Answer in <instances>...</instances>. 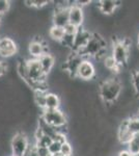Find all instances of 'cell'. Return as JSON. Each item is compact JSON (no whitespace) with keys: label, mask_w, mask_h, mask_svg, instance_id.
Here are the masks:
<instances>
[{"label":"cell","mask_w":139,"mask_h":156,"mask_svg":"<svg viewBox=\"0 0 139 156\" xmlns=\"http://www.w3.org/2000/svg\"><path fill=\"white\" fill-rule=\"evenodd\" d=\"M64 28L62 27H58V26H54V25H51V27L49 28V31H48V36L51 39V41L56 42V43H60L62 41L64 37Z\"/></svg>","instance_id":"2e32d148"},{"label":"cell","mask_w":139,"mask_h":156,"mask_svg":"<svg viewBox=\"0 0 139 156\" xmlns=\"http://www.w3.org/2000/svg\"><path fill=\"white\" fill-rule=\"evenodd\" d=\"M137 48L139 49V34H138V36H137Z\"/></svg>","instance_id":"83f0119b"},{"label":"cell","mask_w":139,"mask_h":156,"mask_svg":"<svg viewBox=\"0 0 139 156\" xmlns=\"http://www.w3.org/2000/svg\"><path fill=\"white\" fill-rule=\"evenodd\" d=\"M123 121H125V123H126V125H127V127L129 128V130H130L134 135L139 133V117L138 115L127 118V119H125Z\"/></svg>","instance_id":"ac0fdd59"},{"label":"cell","mask_w":139,"mask_h":156,"mask_svg":"<svg viewBox=\"0 0 139 156\" xmlns=\"http://www.w3.org/2000/svg\"><path fill=\"white\" fill-rule=\"evenodd\" d=\"M40 119L43 120L50 126L56 128V129H61V128L68 127V117L61 108L60 109L42 110Z\"/></svg>","instance_id":"277c9868"},{"label":"cell","mask_w":139,"mask_h":156,"mask_svg":"<svg viewBox=\"0 0 139 156\" xmlns=\"http://www.w3.org/2000/svg\"><path fill=\"white\" fill-rule=\"evenodd\" d=\"M130 45L131 43L129 42L128 37H125L123 40H115V41H113L111 55L115 59L116 64L122 68L125 67L129 62Z\"/></svg>","instance_id":"3957f363"},{"label":"cell","mask_w":139,"mask_h":156,"mask_svg":"<svg viewBox=\"0 0 139 156\" xmlns=\"http://www.w3.org/2000/svg\"><path fill=\"white\" fill-rule=\"evenodd\" d=\"M134 134L129 130V128L126 125L125 121H122L117 128V140L120 145H128L133 138Z\"/></svg>","instance_id":"5bb4252c"},{"label":"cell","mask_w":139,"mask_h":156,"mask_svg":"<svg viewBox=\"0 0 139 156\" xmlns=\"http://www.w3.org/2000/svg\"><path fill=\"white\" fill-rule=\"evenodd\" d=\"M138 112H139V109H138ZM138 117H139V114H138Z\"/></svg>","instance_id":"d6a6232c"},{"label":"cell","mask_w":139,"mask_h":156,"mask_svg":"<svg viewBox=\"0 0 139 156\" xmlns=\"http://www.w3.org/2000/svg\"><path fill=\"white\" fill-rule=\"evenodd\" d=\"M123 89L122 81L116 77H111L102 81L99 85V96L103 103L111 105L120 99Z\"/></svg>","instance_id":"6da1fadb"},{"label":"cell","mask_w":139,"mask_h":156,"mask_svg":"<svg viewBox=\"0 0 139 156\" xmlns=\"http://www.w3.org/2000/svg\"><path fill=\"white\" fill-rule=\"evenodd\" d=\"M26 66H27V77L25 80V83L28 87H33L36 84L42 83V82L47 81V75L43 72L41 66H40L39 59L34 58H27L26 59Z\"/></svg>","instance_id":"7a4b0ae2"},{"label":"cell","mask_w":139,"mask_h":156,"mask_svg":"<svg viewBox=\"0 0 139 156\" xmlns=\"http://www.w3.org/2000/svg\"><path fill=\"white\" fill-rule=\"evenodd\" d=\"M12 9V2L9 0H0V16H6Z\"/></svg>","instance_id":"7402d4cb"},{"label":"cell","mask_w":139,"mask_h":156,"mask_svg":"<svg viewBox=\"0 0 139 156\" xmlns=\"http://www.w3.org/2000/svg\"><path fill=\"white\" fill-rule=\"evenodd\" d=\"M132 156H139V153H138V154H133Z\"/></svg>","instance_id":"4dcf8cb0"},{"label":"cell","mask_w":139,"mask_h":156,"mask_svg":"<svg viewBox=\"0 0 139 156\" xmlns=\"http://www.w3.org/2000/svg\"><path fill=\"white\" fill-rule=\"evenodd\" d=\"M9 156H16V155H12H12H9Z\"/></svg>","instance_id":"1f68e13d"},{"label":"cell","mask_w":139,"mask_h":156,"mask_svg":"<svg viewBox=\"0 0 139 156\" xmlns=\"http://www.w3.org/2000/svg\"><path fill=\"white\" fill-rule=\"evenodd\" d=\"M19 51V46L14 39L9 36H0V57L11 58Z\"/></svg>","instance_id":"52a82bcc"},{"label":"cell","mask_w":139,"mask_h":156,"mask_svg":"<svg viewBox=\"0 0 139 156\" xmlns=\"http://www.w3.org/2000/svg\"><path fill=\"white\" fill-rule=\"evenodd\" d=\"M97 76V70L92 60L84 58L80 64L77 71V78L82 81H90Z\"/></svg>","instance_id":"ba28073f"},{"label":"cell","mask_w":139,"mask_h":156,"mask_svg":"<svg viewBox=\"0 0 139 156\" xmlns=\"http://www.w3.org/2000/svg\"><path fill=\"white\" fill-rule=\"evenodd\" d=\"M61 145L59 142H56V140H53L51 143V145L48 147V150H49V153L52 155H55V154H58L60 153V149H61Z\"/></svg>","instance_id":"603a6c76"},{"label":"cell","mask_w":139,"mask_h":156,"mask_svg":"<svg viewBox=\"0 0 139 156\" xmlns=\"http://www.w3.org/2000/svg\"><path fill=\"white\" fill-rule=\"evenodd\" d=\"M27 51H28L30 58L39 59L42 55L49 52V48H48L47 43L44 41L42 37L39 39V36H35L33 39L28 42Z\"/></svg>","instance_id":"8992f818"},{"label":"cell","mask_w":139,"mask_h":156,"mask_svg":"<svg viewBox=\"0 0 139 156\" xmlns=\"http://www.w3.org/2000/svg\"><path fill=\"white\" fill-rule=\"evenodd\" d=\"M69 17H70V23L80 28V27L83 26L85 21L84 9L80 5H78L76 3V1H74V3L69 9Z\"/></svg>","instance_id":"30bf717a"},{"label":"cell","mask_w":139,"mask_h":156,"mask_svg":"<svg viewBox=\"0 0 139 156\" xmlns=\"http://www.w3.org/2000/svg\"><path fill=\"white\" fill-rule=\"evenodd\" d=\"M52 156H62V155L60 154V153H58V154H55V155H52Z\"/></svg>","instance_id":"f546056e"},{"label":"cell","mask_w":139,"mask_h":156,"mask_svg":"<svg viewBox=\"0 0 139 156\" xmlns=\"http://www.w3.org/2000/svg\"><path fill=\"white\" fill-rule=\"evenodd\" d=\"M70 23L69 9H53L52 12V25L64 28Z\"/></svg>","instance_id":"7c38bea8"},{"label":"cell","mask_w":139,"mask_h":156,"mask_svg":"<svg viewBox=\"0 0 139 156\" xmlns=\"http://www.w3.org/2000/svg\"><path fill=\"white\" fill-rule=\"evenodd\" d=\"M48 92L49 90H33V101L41 110H44L46 108V95Z\"/></svg>","instance_id":"e0dca14e"},{"label":"cell","mask_w":139,"mask_h":156,"mask_svg":"<svg viewBox=\"0 0 139 156\" xmlns=\"http://www.w3.org/2000/svg\"><path fill=\"white\" fill-rule=\"evenodd\" d=\"M61 98L54 92H48L46 95V108L45 109H60Z\"/></svg>","instance_id":"9a60e30c"},{"label":"cell","mask_w":139,"mask_h":156,"mask_svg":"<svg viewBox=\"0 0 139 156\" xmlns=\"http://www.w3.org/2000/svg\"><path fill=\"white\" fill-rule=\"evenodd\" d=\"M39 62H40V66H41L43 72L45 73V75L48 76V75L51 74V72L53 71V68L56 65V58H55L54 55L49 51L40 57Z\"/></svg>","instance_id":"4fadbf2b"},{"label":"cell","mask_w":139,"mask_h":156,"mask_svg":"<svg viewBox=\"0 0 139 156\" xmlns=\"http://www.w3.org/2000/svg\"><path fill=\"white\" fill-rule=\"evenodd\" d=\"M127 150L131 154H138L139 153V133L135 134L133 138L131 140V142L127 145Z\"/></svg>","instance_id":"d6986e66"},{"label":"cell","mask_w":139,"mask_h":156,"mask_svg":"<svg viewBox=\"0 0 139 156\" xmlns=\"http://www.w3.org/2000/svg\"><path fill=\"white\" fill-rule=\"evenodd\" d=\"M78 30H79V27L75 26V25L69 23L67 25V26L64 27V34H69V36H76V34L78 32Z\"/></svg>","instance_id":"cb8c5ba5"},{"label":"cell","mask_w":139,"mask_h":156,"mask_svg":"<svg viewBox=\"0 0 139 156\" xmlns=\"http://www.w3.org/2000/svg\"><path fill=\"white\" fill-rule=\"evenodd\" d=\"M95 2L97 3L99 12L104 16H112L117 11L118 7L123 5V1H116V0H99Z\"/></svg>","instance_id":"8fae6325"},{"label":"cell","mask_w":139,"mask_h":156,"mask_svg":"<svg viewBox=\"0 0 139 156\" xmlns=\"http://www.w3.org/2000/svg\"><path fill=\"white\" fill-rule=\"evenodd\" d=\"M30 146V140L27 134L21 130L17 131L11 138L12 154L16 156H24Z\"/></svg>","instance_id":"5b68a950"},{"label":"cell","mask_w":139,"mask_h":156,"mask_svg":"<svg viewBox=\"0 0 139 156\" xmlns=\"http://www.w3.org/2000/svg\"><path fill=\"white\" fill-rule=\"evenodd\" d=\"M117 156H132V154L126 149V150H120V152L117 153Z\"/></svg>","instance_id":"4316f807"},{"label":"cell","mask_w":139,"mask_h":156,"mask_svg":"<svg viewBox=\"0 0 139 156\" xmlns=\"http://www.w3.org/2000/svg\"><path fill=\"white\" fill-rule=\"evenodd\" d=\"M60 154L62 156H74V149H73V146L69 140H67L61 145Z\"/></svg>","instance_id":"44dd1931"},{"label":"cell","mask_w":139,"mask_h":156,"mask_svg":"<svg viewBox=\"0 0 139 156\" xmlns=\"http://www.w3.org/2000/svg\"><path fill=\"white\" fill-rule=\"evenodd\" d=\"M24 156H40L39 153H37V150H36V146L35 144H30L28 150L26 151V153L24 154Z\"/></svg>","instance_id":"d4e9b609"},{"label":"cell","mask_w":139,"mask_h":156,"mask_svg":"<svg viewBox=\"0 0 139 156\" xmlns=\"http://www.w3.org/2000/svg\"><path fill=\"white\" fill-rule=\"evenodd\" d=\"M2 18H3V17L0 16V28H1V25H2Z\"/></svg>","instance_id":"f1b7e54d"},{"label":"cell","mask_w":139,"mask_h":156,"mask_svg":"<svg viewBox=\"0 0 139 156\" xmlns=\"http://www.w3.org/2000/svg\"><path fill=\"white\" fill-rule=\"evenodd\" d=\"M131 81H132L134 94L139 97V70H135L131 74Z\"/></svg>","instance_id":"ffe728a7"},{"label":"cell","mask_w":139,"mask_h":156,"mask_svg":"<svg viewBox=\"0 0 139 156\" xmlns=\"http://www.w3.org/2000/svg\"><path fill=\"white\" fill-rule=\"evenodd\" d=\"M6 70H7L6 64L3 62V60L0 59V78H2L6 74Z\"/></svg>","instance_id":"484cf974"},{"label":"cell","mask_w":139,"mask_h":156,"mask_svg":"<svg viewBox=\"0 0 139 156\" xmlns=\"http://www.w3.org/2000/svg\"><path fill=\"white\" fill-rule=\"evenodd\" d=\"M92 32L87 30L84 27H80L78 32L76 34L74 37V46H73V51L76 53H80L84 47L86 46L88 41L90 40V37H92Z\"/></svg>","instance_id":"9c48e42d"}]
</instances>
